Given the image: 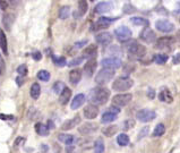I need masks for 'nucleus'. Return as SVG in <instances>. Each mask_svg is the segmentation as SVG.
<instances>
[{
	"label": "nucleus",
	"mask_w": 180,
	"mask_h": 153,
	"mask_svg": "<svg viewBox=\"0 0 180 153\" xmlns=\"http://www.w3.org/2000/svg\"><path fill=\"white\" fill-rule=\"evenodd\" d=\"M127 50H128V52L131 56H134L136 58H142V57L146 55V48L143 44H139L137 42L130 43L128 48H127Z\"/></svg>",
	"instance_id": "4"
},
{
	"label": "nucleus",
	"mask_w": 180,
	"mask_h": 153,
	"mask_svg": "<svg viewBox=\"0 0 180 153\" xmlns=\"http://www.w3.org/2000/svg\"><path fill=\"white\" fill-rule=\"evenodd\" d=\"M91 1H95V0H91Z\"/></svg>",
	"instance_id": "56"
},
{
	"label": "nucleus",
	"mask_w": 180,
	"mask_h": 153,
	"mask_svg": "<svg viewBox=\"0 0 180 153\" xmlns=\"http://www.w3.org/2000/svg\"><path fill=\"white\" fill-rule=\"evenodd\" d=\"M0 48L2 50V52L5 55L8 53V48H7V37L6 34L1 28H0Z\"/></svg>",
	"instance_id": "28"
},
{
	"label": "nucleus",
	"mask_w": 180,
	"mask_h": 153,
	"mask_svg": "<svg viewBox=\"0 0 180 153\" xmlns=\"http://www.w3.org/2000/svg\"><path fill=\"white\" fill-rule=\"evenodd\" d=\"M5 69H6V66H5V61H3V59L1 58V56H0V75H2L3 72H5Z\"/></svg>",
	"instance_id": "46"
},
{
	"label": "nucleus",
	"mask_w": 180,
	"mask_h": 153,
	"mask_svg": "<svg viewBox=\"0 0 180 153\" xmlns=\"http://www.w3.org/2000/svg\"><path fill=\"white\" fill-rule=\"evenodd\" d=\"M155 27L163 33H170L174 30V25L171 22L167 21V19H159L155 23Z\"/></svg>",
	"instance_id": "10"
},
{
	"label": "nucleus",
	"mask_w": 180,
	"mask_h": 153,
	"mask_svg": "<svg viewBox=\"0 0 180 153\" xmlns=\"http://www.w3.org/2000/svg\"><path fill=\"white\" fill-rule=\"evenodd\" d=\"M114 77V69H109V68H103L101 69L96 76H95V83L99 85H104L109 81H111Z\"/></svg>",
	"instance_id": "2"
},
{
	"label": "nucleus",
	"mask_w": 180,
	"mask_h": 153,
	"mask_svg": "<svg viewBox=\"0 0 180 153\" xmlns=\"http://www.w3.org/2000/svg\"><path fill=\"white\" fill-rule=\"evenodd\" d=\"M117 143L119 144L120 146H126L129 144V136L127 134H119L117 137Z\"/></svg>",
	"instance_id": "30"
},
{
	"label": "nucleus",
	"mask_w": 180,
	"mask_h": 153,
	"mask_svg": "<svg viewBox=\"0 0 180 153\" xmlns=\"http://www.w3.org/2000/svg\"><path fill=\"white\" fill-rule=\"evenodd\" d=\"M114 34H116L117 39L120 42H125V41H128L131 37V31L129 30L127 26H120L114 31Z\"/></svg>",
	"instance_id": "8"
},
{
	"label": "nucleus",
	"mask_w": 180,
	"mask_h": 153,
	"mask_svg": "<svg viewBox=\"0 0 180 153\" xmlns=\"http://www.w3.org/2000/svg\"><path fill=\"white\" fill-rule=\"evenodd\" d=\"M82 80V71L76 68V69H73V71H70L69 73V81L71 84L74 85H76L80 83V81Z\"/></svg>",
	"instance_id": "21"
},
{
	"label": "nucleus",
	"mask_w": 180,
	"mask_h": 153,
	"mask_svg": "<svg viewBox=\"0 0 180 153\" xmlns=\"http://www.w3.org/2000/svg\"><path fill=\"white\" fill-rule=\"evenodd\" d=\"M173 37H160L159 40L155 42V48L159 50L162 49H165V48H169V47L173 43Z\"/></svg>",
	"instance_id": "15"
},
{
	"label": "nucleus",
	"mask_w": 180,
	"mask_h": 153,
	"mask_svg": "<svg viewBox=\"0 0 180 153\" xmlns=\"http://www.w3.org/2000/svg\"><path fill=\"white\" fill-rule=\"evenodd\" d=\"M32 57H33V59L34 60H41V58H42V55H41V52H39V51H35V52H33L32 53Z\"/></svg>",
	"instance_id": "48"
},
{
	"label": "nucleus",
	"mask_w": 180,
	"mask_h": 153,
	"mask_svg": "<svg viewBox=\"0 0 180 153\" xmlns=\"http://www.w3.org/2000/svg\"><path fill=\"white\" fill-rule=\"evenodd\" d=\"M27 66L26 65H21L18 68H17V73L21 75V76H26L27 75Z\"/></svg>",
	"instance_id": "40"
},
{
	"label": "nucleus",
	"mask_w": 180,
	"mask_h": 153,
	"mask_svg": "<svg viewBox=\"0 0 180 153\" xmlns=\"http://www.w3.org/2000/svg\"><path fill=\"white\" fill-rule=\"evenodd\" d=\"M96 129H98V125H96V124H93V122H85V124H83L82 126H80L78 132H80L82 135H89V134H92V133H94Z\"/></svg>",
	"instance_id": "14"
},
{
	"label": "nucleus",
	"mask_w": 180,
	"mask_h": 153,
	"mask_svg": "<svg viewBox=\"0 0 180 153\" xmlns=\"http://www.w3.org/2000/svg\"><path fill=\"white\" fill-rule=\"evenodd\" d=\"M37 78L43 82H48L50 80V73L48 71H40L37 73Z\"/></svg>",
	"instance_id": "38"
},
{
	"label": "nucleus",
	"mask_w": 180,
	"mask_h": 153,
	"mask_svg": "<svg viewBox=\"0 0 180 153\" xmlns=\"http://www.w3.org/2000/svg\"><path fill=\"white\" fill-rule=\"evenodd\" d=\"M165 132V127L163 124H158L155 126V128H154V132H153V136L154 137H160L162 135L164 134Z\"/></svg>",
	"instance_id": "34"
},
{
	"label": "nucleus",
	"mask_w": 180,
	"mask_h": 153,
	"mask_svg": "<svg viewBox=\"0 0 180 153\" xmlns=\"http://www.w3.org/2000/svg\"><path fill=\"white\" fill-rule=\"evenodd\" d=\"M101 65L103 68H109V69H117L121 66V60L117 57H109V58H104L101 61Z\"/></svg>",
	"instance_id": "9"
},
{
	"label": "nucleus",
	"mask_w": 180,
	"mask_h": 153,
	"mask_svg": "<svg viewBox=\"0 0 180 153\" xmlns=\"http://www.w3.org/2000/svg\"><path fill=\"white\" fill-rule=\"evenodd\" d=\"M65 87H66V86L64 85V83L62 82H56L55 85H53V92L57 93V94H59V93L62 92V90H64Z\"/></svg>",
	"instance_id": "39"
},
{
	"label": "nucleus",
	"mask_w": 180,
	"mask_h": 153,
	"mask_svg": "<svg viewBox=\"0 0 180 153\" xmlns=\"http://www.w3.org/2000/svg\"><path fill=\"white\" fill-rule=\"evenodd\" d=\"M140 39L143 41H145L146 43H153L154 40H155V33H154V31L153 30L146 27L142 31V33H140Z\"/></svg>",
	"instance_id": "16"
},
{
	"label": "nucleus",
	"mask_w": 180,
	"mask_h": 153,
	"mask_svg": "<svg viewBox=\"0 0 180 153\" xmlns=\"http://www.w3.org/2000/svg\"><path fill=\"white\" fill-rule=\"evenodd\" d=\"M35 132L37 134L40 135V136H46V135L49 134V127L42 122H37L36 125H35Z\"/></svg>",
	"instance_id": "26"
},
{
	"label": "nucleus",
	"mask_w": 180,
	"mask_h": 153,
	"mask_svg": "<svg viewBox=\"0 0 180 153\" xmlns=\"http://www.w3.org/2000/svg\"><path fill=\"white\" fill-rule=\"evenodd\" d=\"M70 98H71V90L68 89V87H65L60 93V95H59V102L61 104H67Z\"/></svg>",
	"instance_id": "23"
},
{
	"label": "nucleus",
	"mask_w": 180,
	"mask_h": 153,
	"mask_svg": "<svg viewBox=\"0 0 180 153\" xmlns=\"http://www.w3.org/2000/svg\"><path fill=\"white\" fill-rule=\"evenodd\" d=\"M19 142H24V138H23V137H18V138H17V140L15 141V145H16V146H18L19 144H21Z\"/></svg>",
	"instance_id": "54"
},
{
	"label": "nucleus",
	"mask_w": 180,
	"mask_h": 153,
	"mask_svg": "<svg viewBox=\"0 0 180 153\" xmlns=\"http://www.w3.org/2000/svg\"><path fill=\"white\" fill-rule=\"evenodd\" d=\"M98 53V47L94 46V44H91V46L86 47L84 51H83V57L84 58H89V59H92V58H95V56Z\"/></svg>",
	"instance_id": "20"
},
{
	"label": "nucleus",
	"mask_w": 180,
	"mask_h": 153,
	"mask_svg": "<svg viewBox=\"0 0 180 153\" xmlns=\"http://www.w3.org/2000/svg\"><path fill=\"white\" fill-rule=\"evenodd\" d=\"M52 60L55 62V65L59 66V67H64L66 66V58L65 57H56V56H52Z\"/></svg>",
	"instance_id": "37"
},
{
	"label": "nucleus",
	"mask_w": 180,
	"mask_h": 153,
	"mask_svg": "<svg viewBox=\"0 0 180 153\" xmlns=\"http://www.w3.org/2000/svg\"><path fill=\"white\" fill-rule=\"evenodd\" d=\"M48 127H49V128H53V127H55V126H53V122H52L51 120L48 121Z\"/></svg>",
	"instance_id": "55"
},
{
	"label": "nucleus",
	"mask_w": 180,
	"mask_h": 153,
	"mask_svg": "<svg viewBox=\"0 0 180 153\" xmlns=\"http://www.w3.org/2000/svg\"><path fill=\"white\" fill-rule=\"evenodd\" d=\"M120 112V109L118 107H112L109 109L108 111L102 115V118H101V121L103 122V124H109V122H112L117 119V117H118V113Z\"/></svg>",
	"instance_id": "6"
},
{
	"label": "nucleus",
	"mask_w": 180,
	"mask_h": 153,
	"mask_svg": "<svg viewBox=\"0 0 180 153\" xmlns=\"http://www.w3.org/2000/svg\"><path fill=\"white\" fill-rule=\"evenodd\" d=\"M0 119L12 120V119H14V116H12V115H3V113H0Z\"/></svg>",
	"instance_id": "47"
},
{
	"label": "nucleus",
	"mask_w": 180,
	"mask_h": 153,
	"mask_svg": "<svg viewBox=\"0 0 180 153\" xmlns=\"http://www.w3.org/2000/svg\"><path fill=\"white\" fill-rule=\"evenodd\" d=\"M153 60L155 61L156 64L159 65H163L168 61V56L167 55H163V53H159V55H155L153 57Z\"/></svg>",
	"instance_id": "36"
},
{
	"label": "nucleus",
	"mask_w": 180,
	"mask_h": 153,
	"mask_svg": "<svg viewBox=\"0 0 180 153\" xmlns=\"http://www.w3.org/2000/svg\"><path fill=\"white\" fill-rule=\"evenodd\" d=\"M114 22V18H109V17H100L98 22L94 24L93 30H102V28H107L110 26L111 23Z\"/></svg>",
	"instance_id": "17"
},
{
	"label": "nucleus",
	"mask_w": 180,
	"mask_h": 153,
	"mask_svg": "<svg viewBox=\"0 0 180 153\" xmlns=\"http://www.w3.org/2000/svg\"><path fill=\"white\" fill-rule=\"evenodd\" d=\"M84 60V57H80V58H75L73 59V60L70 61L69 64H68V66H70V67H74V66H78L80 64H82V61Z\"/></svg>",
	"instance_id": "41"
},
{
	"label": "nucleus",
	"mask_w": 180,
	"mask_h": 153,
	"mask_svg": "<svg viewBox=\"0 0 180 153\" xmlns=\"http://www.w3.org/2000/svg\"><path fill=\"white\" fill-rule=\"evenodd\" d=\"M133 84H134V82L129 77H119L112 83V89L117 92L128 91L133 86Z\"/></svg>",
	"instance_id": "3"
},
{
	"label": "nucleus",
	"mask_w": 180,
	"mask_h": 153,
	"mask_svg": "<svg viewBox=\"0 0 180 153\" xmlns=\"http://www.w3.org/2000/svg\"><path fill=\"white\" fill-rule=\"evenodd\" d=\"M96 66H98V62L95 60V58L89 59L87 62L84 66V73L87 77L93 76V74L95 73V69H96Z\"/></svg>",
	"instance_id": "12"
},
{
	"label": "nucleus",
	"mask_w": 180,
	"mask_h": 153,
	"mask_svg": "<svg viewBox=\"0 0 180 153\" xmlns=\"http://www.w3.org/2000/svg\"><path fill=\"white\" fill-rule=\"evenodd\" d=\"M99 115V108L95 104L91 103L84 108V116L86 119H95Z\"/></svg>",
	"instance_id": "11"
},
{
	"label": "nucleus",
	"mask_w": 180,
	"mask_h": 153,
	"mask_svg": "<svg viewBox=\"0 0 180 153\" xmlns=\"http://www.w3.org/2000/svg\"><path fill=\"white\" fill-rule=\"evenodd\" d=\"M69 14H70V8L68 6H64L61 7L59 9V18L60 19H66L69 17Z\"/></svg>",
	"instance_id": "35"
},
{
	"label": "nucleus",
	"mask_w": 180,
	"mask_h": 153,
	"mask_svg": "<svg viewBox=\"0 0 180 153\" xmlns=\"http://www.w3.org/2000/svg\"><path fill=\"white\" fill-rule=\"evenodd\" d=\"M12 23V15H8L3 18V24L6 25V28L7 30H10V24Z\"/></svg>",
	"instance_id": "42"
},
{
	"label": "nucleus",
	"mask_w": 180,
	"mask_h": 153,
	"mask_svg": "<svg viewBox=\"0 0 180 153\" xmlns=\"http://www.w3.org/2000/svg\"><path fill=\"white\" fill-rule=\"evenodd\" d=\"M110 91L105 87H95L90 93V100L95 106H103L108 102Z\"/></svg>",
	"instance_id": "1"
},
{
	"label": "nucleus",
	"mask_w": 180,
	"mask_h": 153,
	"mask_svg": "<svg viewBox=\"0 0 180 153\" xmlns=\"http://www.w3.org/2000/svg\"><path fill=\"white\" fill-rule=\"evenodd\" d=\"M147 96L150 99H154L155 98V91L153 89H148V91H147Z\"/></svg>",
	"instance_id": "50"
},
{
	"label": "nucleus",
	"mask_w": 180,
	"mask_h": 153,
	"mask_svg": "<svg viewBox=\"0 0 180 153\" xmlns=\"http://www.w3.org/2000/svg\"><path fill=\"white\" fill-rule=\"evenodd\" d=\"M130 22L136 26H146V25H148V21L143 18V17H133Z\"/></svg>",
	"instance_id": "33"
},
{
	"label": "nucleus",
	"mask_w": 180,
	"mask_h": 153,
	"mask_svg": "<svg viewBox=\"0 0 180 153\" xmlns=\"http://www.w3.org/2000/svg\"><path fill=\"white\" fill-rule=\"evenodd\" d=\"M133 99V95L129 94V93H125V94H117L112 98V106L114 107H125L129 102L131 101Z\"/></svg>",
	"instance_id": "5"
},
{
	"label": "nucleus",
	"mask_w": 180,
	"mask_h": 153,
	"mask_svg": "<svg viewBox=\"0 0 180 153\" xmlns=\"http://www.w3.org/2000/svg\"><path fill=\"white\" fill-rule=\"evenodd\" d=\"M95 40L101 46H108L112 42V35L109 32H102L95 37Z\"/></svg>",
	"instance_id": "13"
},
{
	"label": "nucleus",
	"mask_w": 180,
	"mask_h": 153,
	"mask_svg": "<svg viewBox=\"0 0 180 153\" xmlns=\"http://www.w3.org/2000/svg\"><path fill=\"white\" fill-rule=\"evenodd\" d=\"M159 99H160V101L167 102V103H171L172 100H173V99H172V95H171L170 91H169L168 89H163L161 92H160Z\"/></svg>",
	"instance_id": "25"
},
{
	"label": "nucleus",
	"mask_w": 180,
	"mask_h": 153,
	"mask_svg": "<svg viewBox=\"0 0 180 153\" xmlns=\"http://www.w3.org/2000/svg\"><path fill=\"white\" fill-rule=\"evenodd\" d=\"M30 94L34 100L39 99V96H40V94H41V87H40V85H39V83H34V84H32L31 90H30Z\"/></svg>",
	"instance_id": "27"
},
{
	"label": "nucleus",
	"mask_w": 180,
	"mask_h": 153,
	"mask_svg": "<svg viewBox=\"0 0 180 153\" xmlns=\"http://www.w3.org/2000/svg\"><path fill=\"white\" fill-rule=\"evenodd\" d=\"M80 122V117L76 116L74 117L73 119L66 120V121L62 124V126H61V129H62V131H70V129H73L76 125H78Z\"/></svg>",
	"instance_id": "19"
},
{
	"label": "nucleus",
	"mask_w": 180,
	"mask_h": 153,
	"mask_svg": "<svg viewBox=\"0 0 180 153\" xmlns=\"http://www.w3.org/2000/svg\"><path fill=\"white\" fill-rule=\"evenodd\" d=\"M133 126H134V120H131V119L126 120V121H125V126H124V128L128 131V129L133 128Z\"/></svg>",
	"instance_id": "44"
},
{
	"label": "nucleus",
	"mask_w": 180,
	"mask_h": 153,
	"mask_svg": "<svg viewBox=\"0 0 180 153\" xmlns=\"http://www.w3.org/2000/svg\"><path fill=\"white\" fill-rule=\"evenodd\" d=\"M16 83H17V85H18V86H22V85H23V83H24V80H23V76H21V75H19V76L17 77V78H16Z\"/></svg>",
	"instance_id": "52"
},
{
	"label": "nucleus",
	"mask_w": 180,
	"mask_h": 153,
	"mask_svg": "<svg viewBox=\"0 0 180 153\" xmlns=\"http://www.w3.org/2000/svg\"><path fill=\"white\" fill-rule=\"evenodd\" d=\"M86 43H87V41H80V42H76L75 47H76V48H82L83 46H85Z\"/></svg>",
	"instance_id": "53"
},
{
	"label": "nucleus",
	"mask_w": 180,
	"mask_h": 153,
	"mask_svg": "<svg viewBox=\"0 0 180 153\" xmlns=\"http://www.w3.org/2000/svg\"><path fill=\"white\" fill-rule=\"evenodd\" d=\"M147 133H148V126H145V127H143L142 128V131L139 132V135H138V140H142V138L144 137V136H146Z\"/></svg>",
	"instance_id": "43"
},
{
	"label": "nucleus",
	"mask_w": 180,
	"mask_h": 153,
	"mask_svg": "<svg viewBox=\"0 0 180 153\" xmlns=\"http://www.w3.org/2000/svg\"><path fill=\"white\" fill-rule=\"evenodd\" d=\"M172 62L174 65H179L180 64V53H176L173 56V58H172Z\"/></svg>",
	"instance_id": "49"
},
{
	"label": "nucleus",
	"mask_w": 180,
	"mask_h": 153,
	"mask_svg": "<svg viewBox=\"0 0 180 153\" xmlns=\"http://www.w3.org/2000/svg\"><path fill=\"white\" fill-rule=\"evenodd\" d=\"M117 131H118V126L110 125L108 126V127H105V128H103L102 133H103L105 136H108V137H111V136H113L114 134H117Z\"/></svg>",
	"instance_id": "29"
},
{
	"label": "nucleus",
	"mask_w": 180,
	"mask_h": 153,
	"mask_svg": "<svg viewBox=\"0 0 180 153\" xmlns=\"http://www.w3.org/2000/svg\"><path fill=\"white\" fill-rule=\"evenodd\" d=\"M113 8V3L110 1H102L95 6V12L96 14H104V12H110Z\"/></svg>",
	"instance_id": "18"
},
{
	"label": "nucleus",
	"mask_w": 180,
	"mask_h": 153,
	"mask_svg": "<svg viewBox=\"0 0 180 153\" xmlns=\"http://www.w3.org/2000/svg\"><path fill=\"white\" fill-rule=\"evenodd\" d=\"M58 140L61 142V143L66 144V145H73L74 143H75V141H76V138H75V136H73V135H69V134H60L58 136Z\"/></svg>",
	"instance_id": "24"
},
{
	"label": "nucleus",
	"mask_w": 180,
	"mask_h": 153,
	"mask_svg": "<svg viewBox=\"0 0 180 153\" xmlns=\"http://www.w3.org/2000/svg\"><path fill=\"white\" fill-rule=\"evenodd\" d=\"M89 9V5H87V1L86 0H80L78 1V12H80V15L83 16L85 15Z\"/></svg>",
	"instance_id": "31"
},
{
	"label": "nucleus",
	"mask_w": 180,
	"mask_h": 153,
	"mask_svg": "<svg viewBox=\"0 0 180 153\" xmlns=\"http://www.w3.org/2000/svg\"><path fill=\"white\" fill-rule=\"evenodd\" d=\"M155 112L153 110H150V109H142V110H139L136 113V118L142 122L152 121L155 118Z\"/></svg>",
	"instance_id": "7"
},
{
	"label": "nucleus",
	"mask_w": 180,
	"mask_h": 153,
	"mask_svg": "<svg viewBox=\"0 0 180 153\" xmlns=\"http://www.w3.org/2000/svg\"><path fill=\"white\" fill-rule=\"evenodd\" d=\"M7 7H8V3H7L5 0H0V9L6 10Z\"/></svg>",
	"instance_id": "51"
},
{
	"label": "nucleus",
	"mask_w": 180,
	"mask_h": 153,
	"mask_svg": "<svg viewBox=\"0 0 180 153\" xmlns=\"http://www.w3.org/2000/svg\"><path fill=\"white\" fill-rule=\"evenodd\" d=\"M94 153H104V142L102 138H98L95 141Z\"/></svg>",
	"instance_id": "32"
},
{
	"label": "nucleus",
	"mask_w": 180,
	"mask_h": 153,
	"mask_svg": "<svg viewBox=\"0 0 180 153\" xmlns=\"http://www.w3.org/2000/svg\"><path fill=\"white\" fill-rule=\"evenodd\" d=\"M85 100H86V98L84 94H77L76 96L73 99L70 107H71L73 110H76V109H78V108L82 107L83 104H84V102H85Z\"/></svg>",
	"instance_id": "22"
},
{
	"label": "nucleus",
	"mask_w": 180,
	"mask_h": 153,
	"mask_svg": "<svg viewBox=\"0 0 180 153\" xmlns=\"http://www.w3.org/2000/svg\"><path fill=\"white\" fill-rule=\"evenodd\" d=\"M134 7L130 6V5H126L124 7V12H126V14H131V12H134Z\"/></svg>",
	"instance_id": "45"
}]
</instances>
